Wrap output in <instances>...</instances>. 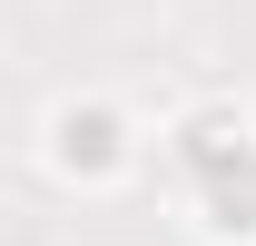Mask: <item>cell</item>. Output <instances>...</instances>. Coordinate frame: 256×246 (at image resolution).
<instances>
[{
    "instance_id": "1",
    "label": "cell",
    "mask_w": 256,
    "mask_h": 246,
    "mask_svg": "<svg viewBox=\"0 0 256 246\" xmlns=\"http://www.w3.org/2000/svg\"><path fill=\"white\" fill-rule=\"evenodd\" d=\"M197 168L217 178L226 226H256V148H246V138H226V128H197Z\"/></svg>"
},
{
    "instance_id": "2",
    "label": "cell",
    "mask_w": 256,
    "mask_h": 246,
    "mask_svg": "<svg viewBox=\"0 0 256 246\" xmlns=\"http://www.w3.org/2000/svg\"><path fill=\"white\" fill-rule=\"evenodd\" d=\"M69 158L98 168V158H108V118H69Z\"/></svg>"
}]
</instances>
